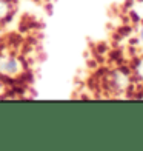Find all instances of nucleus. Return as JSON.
<instances>
[{
	"mask_svg": "<svg viewBox=\"0 0 143 151\" xmlns=\"http://www.w3.org/2000/svg\"><path fill=\"white\" fill-rule=\"evenodd\" d=\"M23 70V65L14 56H0V74L2 76H17Z\"/></svg>",
	"mask_w": 143,
	"mask_h": 151,
	"instance_id": "nucleus-1",
	"label": "nucleus"
},
{
	"mask_svg": "<svg viewBox=\"0 0 143 151\" xmlns=\"http://www.w3.org/2000/svg\"><path fill=\"white\" fill-rule=\"evenodd\" d=\"M11 12V5L6 0H0V20H3L9 16Z\"/></svg>",
	"mask_w": 143,
	"mask_h": 151,
	"instance_id": "nucleus-2",
	"label": "nucleus"
},
{
	"mask_svg": "<svg viewBox=\"0 0 143 151\" xmlns=\"http://www.w3.org/2000/svg\"><path fill=\"white\" fill-rule=\"evenodd\" d=\"M140 40L143 42V25H142V28H140Z\"/></svg>",
	"mask_w": 143,
	"mask_h": 151,
	"instance_id": "nucleus-3",
	"label": "nucleus"
}]
</instances>
